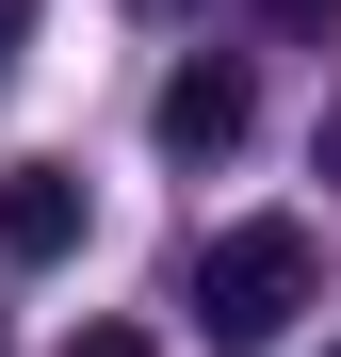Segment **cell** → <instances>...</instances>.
<instances>
[{
    "mask_svg": "<svg viewBox=\"0 0 341 357\" xmlns=\"http://www.w3.org/2000/svg\"><path fill=\"white\" fill-rule=\"evenodd\" d=\"M309 292H325V260H309V227H293V211H244V227H211V244H195V325H211V357L293 341Z\"/></svg>",
    "mask_w": 341,
    "mask_h": 357,
    "instance_id": "obj_1",
    "label": "cell"
},
{
    "mask_svg": "<svg viewBox=\"0 0 341 357\" xmlns=\"http://www.w3.org/2000/svg\"><path fill=\"white\" fill-rule=\"evenodd\" d=\"M244 130H260V82L244 66H179V82H162V146H179V162H227Z\"/></svg>",
    "mask_w": 341,
    "mask_h": 357,
    "instance_id": "obj_2",
    "label": "cell"
},
{
    "mask_svg": "<svg viewBox=\"0 0 341 357\" xmlns=\"http://www.w3.org/2000/svg\"><path fill=\"white\" fill-rule=\"evenodd\" d=\"M82 244V178L66 162H17V178H0V260H66Z\"/></svg>",
    "mask_w": 341,
    "mask_h": 357,
    "instance_id": "obj_3",
    "label": "cell"
},
{
    "mask_svg": "<svg viewBox=\"0 0 341 357\" xmlns=\"http://www.w3.org/2000/svg\"><path fill=\"white\" fill-rule=\"evenodd\" d=\"M66 357H162V341H146V325H82Z\"/></svg>",
    "mask_w": 341,
    "mask_h": 357,
    "instance_id": "obj_4",
    "label": "cell"
},
{
    "mask_svg": "<svg viewBox=\"0 0 341 357\" xmlns=\"http://www.w3.org/2000/svg\"><path fill=\"white\" fill-rule=\"evenodd\" d=\"M260 17H276V33H341V0H260Z\"/></svg>",
    "mask_w": 341,
    "mask_h": 357,
    "instance_id": "obj_5",
    "label": "cell"
},
{
    "mask_svg": "<svg viewBox=\"0 0 341 357\" xmlns=\"http://www.w3.org/2000/svg\"><path fill=\"white\" fill-rule=\"evenodd\" d=\"M17 33H33V0H0V82H17Z\"/></svg>",
    "mask_w": 341,
    "mask_h": 357,
    "instance_id": "obj_6",
    "label": "cell"
},
{
    "mask_svg": "<svg viewBox=\"0 0 341 357\" xmlns=\"http://www.w3.org/2000/svg\"><path fill=\"white\" fill-rule=\"evenodd\" d=\"M130 17H179V0H130Z\"/></svg>",
    "mask_w": 341,
    "mask_h": 357,
    "instance_id": "obj_7",
    "label": "cell"
}]
</instances>
